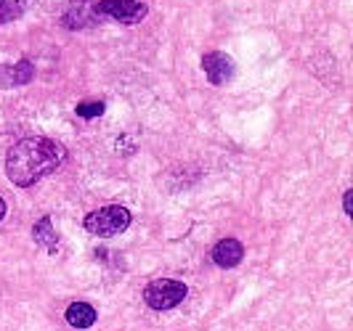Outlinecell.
Returning a JSON list of instances; mask_svg holds the SVG:
<instances>
[{"instance_id":"6da1fadb","label":"cell","mask_w":353,"mask_h":331,"mask_svg":"<svg viewBox=\"0 0 353 331\" xmlns=\"http://www.w3.org/2000/svg\"><path fill=\"white\" fill-rule=\"evenodd\" d=\"M64 157H67V151L56 140L24 138L19 140L17 146H11V151L6 157V173L17 186L27 189V186L37 183L40 178L53 173L64 162Z\"/></svg>"},{"instance_id":"7a4b0ae2","label":"cell","mask_w":353,"mask_h":331,"mask_svg":"<svg viewBox=\"0 0 353 331\" xmlns=\"http://www.w3.org/2000/svg\"><path fill=\"white\" fill-rule=\"evenodd\" d=\"M128 226H130V212L120 207V204H109V207L96 209L85 217V231L93 233V236H104V239L123 233Z\"/></svg>"},{"instance_id":"3957f363","label":"cell","mask_w":353,"mask_h":331,"mask_svg":"<svg viewBox=\"0 0 353 331\" xmlns=\"http://www.w3.org/2000/svg\"><path fill=\"white\" fill-rule=\"evenodd\" d=\"M186 297V286L176 279H157L152 281L143 292V299L152 310H170Z\"/></svg>"},{"instance_id":"277c9868","label":"cell","mask_w":353,"mask_h":331,"mask_svg":"<svg viewBox=\"0 0 353 331\" xmlns=\"http://www.w3.org/2000/svg\"><path fill=\"white\" fill-rule=\"evenodd\" d=\"M146 3L143 0H101L96 6V14L106 19H114L120 24H139L146 17Z\"/></svg>"},{"instance_id":"5b68a950","label":"cell","mask_w":353,"mask_h":331,"mask_svg":"<svg viewBox=\"0 0 353 331\" xmlns=\"http://www.w3.org/2000/svg\"><path fill=\"white\" fill-rule=\"evenodd\" d=\"M202 70H205V74H208V80H210L212 85H223V83H229L231 74H234V61H231L226 53L212 51V53H205Z\"/></svg>"},{"instance_id":"8992f818","label":"cell","mask_w":353,"mask_h":331,"mask_svg":"<svg viewBox=\"0 0 353 331\" xmlns=\"http://www.w3.org/2000/svg\"><path fill=\"white\" fill-rule=\"evenodd\" d=\"M242 257H245V246L236 239H221L212 246V262L221 265V268H234V265L242 262Z\"/></svg>"},{"instance_id":"52a82bcc","label":"cell","mask_w":353,"mask_h":331,"mask_svg":"<svg viewBox=\"0 0 353 331\" xmlns=\"http://www.w3.org/2000/svg\"><path fill=\"white\" fill-rule=\"evenodd\" d=\"M67 321L74 329H90L96 321V310L90 308L88 302H72L67 308Z\"/></svg>"},{"instance_id":"ba28073f","label":"cell","mask_w":353,"mask_h":331,"mask_svg":"<svg viewBox=\"0 0 353 331\" xmlns=\"http://www.w3.org/2000/svg\"><path fill=\"white\" fill-rule=\"evenodd\" d=\"M32 236H35L37 244H43L46 249H56L59 246V236H56V231L51 226V217L37 220L35 228H32Z\"/></svg>"},{"instance_id":"9c48e42d","label":"cell","mask_w":353,"mask_h":331,"mask_svg":"<svg viewBox=\"0 0 353 331\" xmlns=\"http://www.w3.org/2000/svg\"><path fill=\"white\" fill-rule=\"evenodd\" d=\"M30 77H32L30 61H21V64H17V67L11 70V77H6V80H0V83H3V85H19V83H30Z\"/></svg>"},{"instance_id":"30bf717a","label":"cell","mask_w":353,"mask_h":331,"mask_svg":"<svg viewBox=\"0 0 353 331\" xmlns=\"http://www.w3.org/2000/svg\"><path fill=\"white\" fill-rule=\"evenodd\" d=\"M27 0H0V21H11L24 11Z\"/></svg>"},{"instance_id":"8fae6325","label":"cell","mask_w":353,"mask_h":331,"mask_svg":"<svg viewBox=\"0 0 353 331\" xmlns=\"http://www.w3.org/2000/svg\"><path fill=\"white\" fill-rule=\"evenodd\" d=\"M104 114V104L101 101H83L77 104V117L83 120H93V117H101Z\"/></svg>"},{"instance_id":"7c38bea8","label":"cell","mask_w":353,"mask_h":331,"mask_svg":"<svg viewBox=\"0 0 353 331\" xmlns=\"http://www.w3.org/2000/svg\"><path fill=\"white\" fill-rule=\"evenodd\" d=\"M351 199H353V191H345V196H343V207H345V215H351Z\"/></svg>"},{"instance_id":"4fadbf2b","label":"cell","mask_w":353,"mask_h":331,"mask_svg":"<svg viewBox=\"0 0 353 331\" xmlns=\"http://www.w3.org/2000/svg\"><path fill=\"white\" fill-rule=\"evenodd\" d=\"M3 215H6V202L0 199V220H3Z\"/></svg>"}]
</instances>
